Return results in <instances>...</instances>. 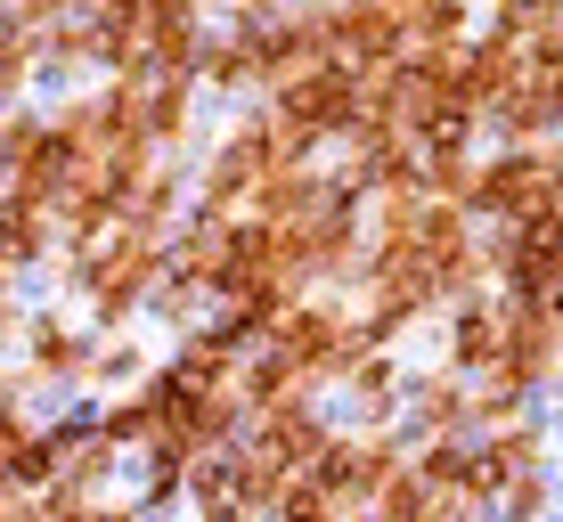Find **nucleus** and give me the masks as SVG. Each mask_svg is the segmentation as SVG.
I'll use <instances>...</instances> for the list:
<instances>
[{"instance_id": "5", "label": "nucleus", "mask_w": 563, "mask_h": 522, "mask_svg": "<svg viewBox=\"0 0 563 522\" xmlns=\"http://www.w3.org/2000/svg\"><path fill=\"white\" fill-rule=\"evenodd\" d=\"M25 262H42V212L33 204H0V269H25Z\"/></svg>"}, {"instance_id": "11", "label": "nucleus", "mask_w": 563, "mask_h": 522, "mask_svg": "<svg viewBox=\"0 0 563 522\" xmlns=\"http://www.w3.org/2000/svg\"><path fill=\"white\" fill-rule=\"evenodd\" d=\"M548 514V474H515L507 481V522H539Z\"/></svg>"}, {"instance_id": "19", "label": "nucleus", "mask_w": 563, "mask_h": 522, "mask_svg": "<svg viewBox=\"0 0 563 522\" xmlns=\"http://www.w3.org/2000/svg\"><path fill=\"white\" fill-rule=\"evenodd\" d=\"M0 481H9V474H0Z\"/></svg>"}, {"instance_id": "7", "label": "nucleus", "mask_w": 563, "mask_h": 522, "mask_svg": "<svg viewBox=\"0 0 563 522\" xmlns=\"http://www.w3.org/2000/svg\"><path fill=\"white\" fill-rule=\"evenodd\" d=\"M465 417H474V400H465L450 376H441V384H424V433H433V441H450Z\"/></svg>"}, {"instance_id": "18", "label": "nucleus", "mask_w": 563, "mask_h": 522, "mask_svg": "<svg viewBox=\"0 0 563 522\" xmlns=\"http://www.w3.org/2000/svg\"><path fill=\"white\" fill-rule=\"evenodd\" d=\"M90 522H131V514H90Z\"/></svg>"}, {"instance_id": "8", "label": "nucleus", "mask_w": 563, "mask_h": 522, "mask_svg": "<svg viewBox=\"0 0 563 522\" xmlns=\"http://www.w3.org/2000/svg\"><path fill=\"white\" fill-rule=\"evenodd\" d=\"M155 424H164V417H155V392H140V400H123V409H107V449H114V441H155Z\"/></svg>"}, {"instance_id": "12", "label": "nucleus", "mask_w": 563, "mask_h": 522, "mask_svg": "<svg viewBox=\"0 0 563 522\" xmlns=\"http://www.w3.org/2000/svg\"><path fill=\"white\" fill-rule=\"evenodd\" d=\"M33 352H42V367H82V343H74L57 319H49V326H33Z\"/></svg>"}, {"instance_id": "13", "label": "nucleus", "mask_w": 563, "mask_h": 522, "mask_svg": "<svg viewBox=\"0 0 563 522\" xmlns=\"http://www.w3.org/2000/svg\"><path fill=\"white\" fill-rule=\"evenodd\" d=\"M212 82H254V42H245V33L212 49Z\"/></svg>"}, {"instance_id": "14", "label": "nucleus", "mask_w": 563, "mask_h": 522, "mask_svg": "<svg viewBox=\"0 0 563 522\" xmlns=\"http://www.w3.org/2000/svg\"><path fill=\"white\" fill-rule=\"evenodd\" d=\"M16 82H25V33H9V25H0V99H9Z\"/></svg>"}, {"instance_id": "16", "label": "nucleus", "mask_w": 563, "mask_h": 522, "mask_svg": "<svg viewBox=\"0 0 563 522\" xmlns=\"http://www.w3.org/2000/svg\"><path fill=\"white\" fill-rule=\"evenodd\" d=\"M205 522H245V507H212Z\"/></svg>"}, {"instance_id": "10", "label": "nucleus", "mask_w": 563, "mask_h": 522, "mask_svg": "<svg viewBox=\"0 0 563 522\" xmlns=\"http://www.w3.org/2000/svg\"><path fill=\"white\" fill-rule=\"evenodd\" d=\"M180 123H188V90H180V82L164 74V82L147 90V140H172Z\"/></svg>"}, {"instance_id": "9", "label": "nucleus", "mask_w": 563, "mask_h": 522, "mask_svg": "<svg viewBox=\"0 0 563 522\" xmlns=\"http://www.w3.org/2000/svg\"><path fill=\"white\" fill-rule=\"evenodd\" d=\"M343 376L360 384V400L367 409H393V392H400V376H393V359H376V352H360L352 367H343Z\"/></svg>"}, {"instance_id": "2", "label": "nucleus", "mask_w": 563, "mask_h": 522, "mask_svg": "<svg viewBox=\"0 0 563 522\" xmlns=\"http://www.w3.org/2000/svg\"><path fill=\"white\" fill-rule=\"evenodd\" d=\"M278 114H286L295 131H310V140L352 131V114H360L352 66H343V57H327V66H310V74H295V82H278Z\"/></svg>"}, {"instance_id": "6", "label": "nucleus", "mask_w": 563, "mask_h": 522, "mask_svg": "<svg viewBox=\"0 0 563 522\" xmlns=\"http://www.w3.org/2000/svg\"><path fill=\"white\" fill-rule=\"evenodd\" d=\"M498 343H507L498 311H465L457 319V367H498Z\"/></svg>"}, {"instance_id": "17", "label": "nucleus", "mask_w": 563, "mask_h": 522, "mask_svg": "<svg viewBox=\"0 0 563 522\" xmlns=\"http://www.w3.org/2000/svg\"><path fill=\"white\" fill-rule=\"evenodd\" d=\"M238 9H245V25H254V16H262V9H269V0H238Z\"/></svg>"}, {"instance_id": "15", "label": "nucleus", "mask_w": 563, "mask_h": 522, "mask_svg": "<svg viewBox=\"0 0 563 522\" xmlns=\"http://www.w3.org/2000/svg\"><path fill=\"white\" fill-rule=\"evenodd\" d=\"M25 449V417H16V400L0 392V474H9V457Z\"/></svg>"}, {"instance_id": "1", "label": "nucleus", "mask_w": 563, "mask_h": 522, "mask_svg": "<svg viewBox=\"0 0 563 522\" xmlns=\"http://www.w3.org/2000/svg\"><path fill=\"white\" fill-rule=\"evenodd\" d=\"M482 212H498V221H555V147H515V156H498L490 171H474V197Z\"/></svg>"}, {"instance_id": "3", "label": "nucleus", "mask_w": 563, "mask_h": 522, "mask_svg": "<svg viewBox=\"0 0 563 522\" xmlns=\"http://www.w3.org/2000/svg\"><path fill=\"white\" fill-rule=\"evenodd\" d=\"M66 278H82V286H90L99 319H123L131 302L147 295V278H155V245H140V237H123V229H114V254H107V262H74Z\"/></svg>"}, {"instance_id": "4", "label": "nucleus", "mask_w": 563, "mask_h": 522, "mask_svg": "<svg viewBox=\"0 0 563 522\" xmlns=\"http://www.w3.org/2000/svg\"><path fill=\"white\" fill-rule=\"evenodd\" d=\"M229 262V221H197V237L180 245V286H221Z\"/></svg>"}]
</instances>
